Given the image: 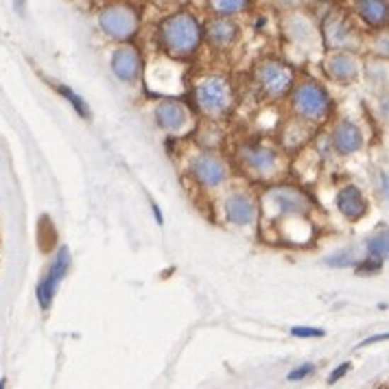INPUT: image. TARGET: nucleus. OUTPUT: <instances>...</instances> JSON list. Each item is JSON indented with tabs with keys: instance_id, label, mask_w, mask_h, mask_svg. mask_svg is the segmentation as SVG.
Listing matches in <instances>:
<instances>
[{
	"instance_id": "nucleus-1",
	"label": "nucleus",
	"mask_w": 389,
	"mask_h": 389,
	"mask_svg": "<svg viewBox=\"0 0 389 389\" xmlns=\"http://www.w3.org/2000/svg\"><path fill=\"white\" fill-rule=\"evenodd\" d=\"M155 44L169 60L188 62L203 46V22L188 9H175L155 24Z\"/></svg>"
},
{
	"instance_id": "nucleus-2",
	"label": "nucleus",
	"mask_w": 389,
	"mask_h": 389,
	"mask_svg": "<svg viewBox=\"0 0 389 389\" xmlns=\"http://www.w3.org/2000/svg\"><path fill=\"white\" fill-rule=\"evenodd\" d=\"M191 98L197 114H201L208 120H221L230 116L232 108H235L237 94L227 74L205 72L193 84Z\"/></svg>"
},
{
	"instance_id": "nucleus-3",
	"label": "nucleus",
	"mask_w": 389,
	"mask_h": 389,
	"mask_svg": "<svg viewBox=\"0 0 389 389\" xmlns=\"http://www.w3.org/2000/svg\"><path fill=\"white\" fill-rule=\"evenodd\" d=\"M101 33L108 40L123 44L136 42L142 29V7L134 0H108L96 13Z\"/></svg>"
},
{
	"instance_id": "nucleus-4",
	"label": "nucleus",
	"mask_w": 389,
	"mask_h": 389,
	"mask_svg": "<svg viewBox=\"0 0 389 389\" xmlns=\"http://www.w3.org/2000/svg\"><path fill=\"white\" fill-rule=\"evenodd\" d=\"M289 108L293 118L306 125H322L330 118L334 110V101L324 84L317 79H298L289 92Z\"/></svg>"
},
{
	"instance_id": "nucleus-5",
	"label": "nucleus",
	"mask_w": 389,
	"mask_h": 389,
	"mask_svg": "<svg viewBox=\"0 0 389 389\" xmlns=\"http://www.w3.org/2000/svg\"><path fill=\"white\" fill-rule=\"evenodd\" d=\"M258 205H261V215L278 225L284 221H302L310 215V210H313L310 197L304 191L289 186V184L269 186L263 193Z\"/></svg>"
},
{
	"instance_id": "nucleus-6",
	"label": "nucleus",
	"mask_w": 389,
	"mask_h": 389,
	"mask_svg": "<svg viewBox=\"0 0 389 389\" xmlns=\"http://www.w3.org/2000/svg\"><path fill=\"white\" fill-rule=\"evenodd\" d=\"M235 162L245 177L256 181L276 179L282 171V151L263 140H247L237 145Z\"/></svg>"
},
{
	"instance_id": "nucleus-7",
	"label": "nucleus",
	"mask_w": 389,
	"mask_h": 389,
	"mask_svg": "<svg viewBox=\"0 0 389 389\" xmlns=\"http://www.w3.org/2000/svg\"><path fill=\"white\" fill-rule=\"evenodd\" d=\"M295 81H298L295 68L278 55H265L252 68L254 88L258 90V94L269 98V101L289 96Z\"/></svg>"
},
{
	"instance_id": "nucleus-8",
	"label": "nucleus",
	"mask_w": 389,
	"mask_h": 389,
	"mask_svg": "<svg viewBox=\"0 0 389 389\" xmlns=\"http://www.w3.org/2000/svg\"><path fill=\"white\" fill-rule=\"evenodd\" d=\"M320 38L326 50H352L359 53L366 44V35L361 33L356 18L342 7H330L320 22Z\"/></svg>"
},
{
	"instance_id": "nucleus-9",
	"label": "nucleus",
	"mask_w": 389,
	"mask_h": 389,
	"mask_svg": "<svg viewBox=\"0 0 389 389\" xmlns=\"http://www.w3.org/2000/svg\"><path fill=\"white\" fill-rule=\"evenodd\" d=\"M188 175H191V179L195 181V186L199 191L215 193V191L223 188L230 181L232 167L217 151L201 149L188 164Z\"/></svg>"
},
{
	"instance_id": "nucleus-10",
	"label": "nucleus",
	"mask_w": 389,
	"mask_h": 389,
	"mask_svg": "<svg viewBox=\"0 0 389 389\" xmlns=\"http://www.w3.org/2000/svg\"><path fill=\"white\" fill-rule=\"evenodd\" d=\"M221 213L225 223L235 227H249L261 217V205H258V199L249 191L237 188L223 197Z\"/></svg>"
},
{
	"instance_id": "nucleus-11",
	"label": "nucleus",
	"mask_w": 389,
	"mask_h": 389,
	"mask_svg": "<svg viewBox=\"0 0 389 389\" xmlns=\"http://www.w3.org/2000/svg\"><path fill=\"white\" fill-rule=\"evenodd\" d=\"M241 40V24L230 16H210L203 22V44L215 53H227Z\"/></svg>"
},
{
	"instance_id": "nucleus-12",
	"label": "nucleus",
	"mask_w": 389,
	"mask_h": 389,
	"mask_svg": "<svg viewBox=\"0 0 389 389\" xmlns=\"http://www.w3.org/2000/svg\"><path fill=\"white\" fill-rule=\"evenodd\" d=\"M153 118H155V125L171 136H181L193 127L191 108L184 101H179L175 96H167V98L158 101V106L153 110Z\"/></svg>"
},
{
	"instance_id": "nucleus-13",
	"label": "nucleus",
	"mask_w": 389,
	"mask_h": 389,
	"mask_svg": "<svg viewBox=\"0 0 389 389\" xmlns=\"http://www.w3.org/2000/svg\"><path fill=\"white\" fill-rule=\"evenodd\" d=\"M110 70L120 84H127V86H132L140 79L145 72V60H142V50L136 46V42L116 44L110 57Z\"/></svg>"
},
{
	"instance_id": "nucleus-14",
	"label": "nucleus",
	"mask_w": 389,
	"mask_h": 389,
	"mask_svg": "<svg viewBox=\"0 0 389 389\" xmlns=\"http://www.w3.org/2000/svg\"><path fill=\"white\" fill-rule=\"evenodd\" d=\"M287 16L282 18V35L287 38L293 46H298L304 53L308 50H313L315 44H322V38H320V27L310 20L306 13H302L300 9L298 11H284Z\"/></svg>"
},
{
	"instance_id": "nucleus-15",
	"label": "nucleus",
	"mask_w": 389,
	"mask_h": 389,
	"mask_svg": "<svg viewBox=\"0 0 389 389\" xmlns=\"http://www.w3.org/2000/svg\"><path fill=\"white\" fill-rule=\"evenodd\" d=\"M322 68L332 84L350 86L361 77L363 62L359 53H352V50H326Z\"/></svg>"
},
{
	"instance_id": "nucleus-16",
	"label": "nucleus",
	"mask_w": 389,
	"mask_h": 389,
	"mask_svg": "<svg viewBox=\"0 0 389 389\" xmlns=\"http://www.w3.org/2000/svg\"><path fill=\"white\" fill-rule=\"evenodd\" d=\"M70 263H72V256H70V249L68 247H60L57 254L53 256V261H50V267L48 271L44 274V278L40 280L38 289H35V298L40 302V306L46 310L50 304H53V298L57 293V287L60 282L64 280V276L68 274L70 269Z\"/></svg>"
},
{
	"instance_id": "nucleus-17",
	"label": "nucleus",
	"mask_w": 389,
	"mask_h": 389,
	"mask_svg": "<svg viewBox=\"0 0 389 389\" xmlns=\"http://www.w3.org/2000/svg\"><path fill=\"white\" fill-rule=\"evenodd\" d=\"M330 145H332L337 155H354L363 149V145H366V136H363L361 127L354 120L342 118L332 127Z\"/></svg>"
},
{
	"instance_id": "nucleus-18",
	"label": "nucleus",
	"mask_w": 389,
	"mask_h": 389,
	"mask_svg": "<svg viewBox=\"0 0 389 389\" xmlns=\"http://www.w3.org/2000/svg\"><path fill=\"white\" fill-rule=\"evenodd\" d=\"M354 18L372 31L389 27V0H354Z\"/></svg>"
},
{
	"instance_id": "nucleus-19",
	"label": "nucleus",
	"mask_w": 389,
	"mask_h": 389,
	"mask_svg": "<svg viewBox=\"0 0 389 389\" xmlns=\"http://www.w3.org/2000/svg\"><path fill=\"white\" fill-rule=\"evenodd\" d=\"M334 205H337V210H339V215L346 217L348 221H361L370 210L366 195H363L361 188H356L354 184H348L337 193Z\"/></svg>"
},
{
	"instance_id": "nucleus-20",
	"label": "nucleus",
	"mask_w": 389,
	"mask_h": 389,
	"mask_svg": "<svg viewBox=\"0 0 389 389\" xmlns=\"http://www.w3.org/2000/svg\"><path fill=\"white\" fill-rule=\"evenodd\" d=\"M252 0H205V9L210 16H230L237 18L245 11H249Z\"/></svg>"
},
{
	"instance_id": "nucleus-21",
	"label": "nucleus",
	"mask_w": 389,
	"mask_h": 389,
	"mask_svg": "<svg viewBox=\"0 0 389 389\" xmlns=\"http://www.w3.org/2000/svg\"><path fill=\"white\" fill-rule=\"evenodd\" d=\"M363 48H368V53L376 60L389 62V27L376 29L366 38Z\"/></svg>"
},
{
	"instance_id": "nucleus-22",
	"label": "nucleus",
	"mask_w": 389,
	"mask_h": 389,
	"mask_svg": "<svg viewBox=\"0 0 389 389\" xmlns=\"http://www.w3.org/2000/svg\"><path fill=\"white\" fill-rule=\"evenodd\" d=\"M368 254L378 261H387L389 258V230H383L378 235L368 239Z\"/></svg>"
},
{
	"instance_id": "nucleus-23",
	"label": "nucleus",
	"mask_w": 389,
	"mask_h": 389,
	"mask_svg": "<svg viewBox=\"0 0 389 389\" xmlns=\"http://www.w3.org/2000/svg\"><path fill=\"white\" fill-rule=\"evenodd\" d=\"M57 92L70 103V106H72V110L77 112V114H79L84 120H90L92 118V114H90V108H88V103L79 96V94H77L72 88H68V86H57Z\"/></svg>"
},
{
	"instance_id": "nucleus-24",
	"label": "nucleus",
	"mask_w": 389,
	"mask_h": 389,
	"mask_svg": "<svg viewBox=\"0 0 389 389\" xmlns=\"http://www.w3.org/2000/svg\"><path fill=\"white\" fill-rule=\"evenodd\" d=\"M324 263L328 267H334V269H346V267H352L356 265V256H354V249L350 247H344L339 252H332L324 258Z\"/></svg>"
},
{
	"instance_id": "nucleus-25",
	"label": "nucleus",
	"mask_w": 389,
	"mask_h": 389,
	"mask_svg": "<svg viewBox=\"0 0 389 389\" xmlns=\"http://www.w3.org/2000/svg\"><path fill=\"white\" fill-rule=\"evenodd\" d=\"M293 337H300V339H315V337H324L326 332L322 328H310V326H293L291 328Z\"/></svg>"
},
{
	"instance_id": "nucleus-26",
	"label": "nucleus",
	"mask_w": 389,
	"mask_h": 389,
	"mask_svg": "<svg viewBox=\"0 0 389 389\" xmlns=\"http://www.w3.org/2000/svg\"><path fill=\"white\" fill-rule=\"evenodd\" d=\"M380 267H383V261L370 256L368 261L356 263V274H376V271H380Z\"/></svg>"
},
{
	"instance_id": "nucleus-27",
	"label": "nucleus",
	"mask_w": 389,
	"mask_h": 389,
	"mask_svg": "<svg viewBox=\"0 0 389 389\" xmlns=\"http://www.w3.org/2000/svg\"><path fill=\"white\" fill-rule=\"evenodd\" d=\"M274 5L282 11H298L308 5V0H274Z\"/></svg>"
},
{
	"instance_id": "nucleus-28",
	"label": "nucleus",
	"mask_w": 389,
	"mask_h": 389,
	"mask_svg": "<svg viewBox=\"0 0 389 389\" xmlns=\"http://www.w3.org/2000/svg\"><path fill=\"white\" fill-rule=\"evenodd\" d=\"M313 372H315V366H310V363H306V366H302V368L289 372V380H302V378H306L308 374H313Z\"/></svg>"
},
{
	"instance_id": "nucleus-29",
	"label": "nucleus",
	"mask_w": 389,
	"mask_h": 389,
	"mask_svg": "<svg viewBox=\"0 0 389 389\" xmlns=\"http://www.w3.org/2000/svg\"><path fill=\"white\" fill-rule=\"evenodd\" d=\"M352 370V363H342V366L339 368H337L330 376H328V383L332 385V383H337V380H342L348 372Z\"/></svg>"
},
{
	"instance_id": "nucleus-30",
	"label": "nucleus",
	"mask_w": 389,
	"mask_h": 389,
	"mask_svg": "<svg viewBox=\"0 0 389 389\" xmlns=\"http://www.w3.org/2000/svg\"><path fill=\"white\" fill-rule=\"evenodd\" d=\"M378 342H389V332H383V334H374V337H368V339H363L359 346H372V344H378Z\"/></svg>"
},
{
	"instance_id": "nucleus-31",
	"label": "nucleus",
	"mask_w": 389,
	"mask_h": 389,
	"mask_svg": "<svg viewBox=\"0 0 389 389\" xmlns=\"http://www.w3.org/2000/svg\"><path fill=\"white\" fill-rule=\"evenodd\" d=\"M151 210H153V217L158 221V225H164V217H162V210L158 203H151Z\"/></svg>"
},
{
	"instance_id": "nucleus-32",
	"label": "nucleus",
	"mask_w": 389,
	"mask_h": 389,
	"mask_svg": "<svg viewBox=\"0 0 389 389\" xmlns=\"http://www.w3.org/2000/svg\"><path fill=\"white\" fill-rule=\"evenodd\" d=\"M380 184H383L385 197L389 199V175H387V173H383V175H380Z\"/></svg>"
},
{
	"instance_id": "nucleus-33",
	"label": "nucleus",
	"mask_w": 389,
	"mask_h": 389,
	"mask_svg": "<svg viewBox=\"0 0 389 389\" xmlns=\"http://www.w3.org/2000/svg\"><path fill=\"white\" fill-rule=\"evenodd\" d=\"M151 5H155V7H171L175 0H149Z\"/></svg>"
},
{
	"instance_id": "nucleus-34",
	"label": "nucleus",
	"mask_w": 389,
	"mask_h": 389,
	"mask_svg": "<svg viewBox=\"0 0 389 389\" xmlns=\"http://www.w3.org/2000/svg\"><path fill=\"white\" fill-rule=\"evenodd\" d=\"M322 3H328V5H339L342 0H322Z\"/></svg>"
},
{
	"instance_id": "nucleus-35",
	"label": "nucleus",
	"mask_w": 389,
	"mask_h": 389,
	"mask_svg": "<svg viewBox=\"0 0 389 389\" xmlns=\"http://www.w3.org/2000/svg\"><path fill=\"white\" fill-rule=\"evenodd\" d=\"M5 383H7L5 378H0V389H5Z\"/></svg>"
}]
</instances>
